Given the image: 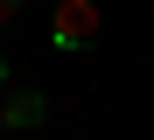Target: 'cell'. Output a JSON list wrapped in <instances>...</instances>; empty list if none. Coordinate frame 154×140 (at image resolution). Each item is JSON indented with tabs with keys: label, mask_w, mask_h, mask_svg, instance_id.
I'll return each instance as SVG.
<instances>
[{
	"label": "cell",
	"mask_w": 154,
	"mask_h": 140,
	"mask_svg": "<svg viewBox=\"0 0 154 140\" xmlns=\"http://www.w3.org/2000/svg\"><path fill=\"white\" fill-rule=\"evenodd\" d=\"M49 42L63 56L98 42V0H56V21H49Z\"/></svg>",
	"instance_id": "obj_1"
},
{
	"label": "cell",
	"mask_w": 154,
	"mask_h": 140,
	"mask_svg": "<svg viewBox=\"0 0 154 140\" xmlns=\"http://www.w3.org/2000/svg\"><path fill=\"white\" fill-rule=\"evenodd\" d=\"M42 119H49L42 91H0V133H21V126H42Z\"/></svg>",
	"instance_id": "obj_2"
},
{
	"label": "cell",
	"mask_w": 154,
	"mask_h": 140,
	"mask_svg": "<svg viewBox=\"0 0 154 140\" xmlns=\"http://www.w3.org/2000/svg\"><path fill=\"white\" fill-rule=\"evenodd\" d=\"M21 7H28V0H0V35L14 28V14H21Z\"/></svg>",
	"instance_id": "obj_3"
},
{
	"label": "cell",
	"mask_w": 154,
	"mask_h": 140,
	"mask_svg": "<svg viewBox=\"0 0 154 140\" xmlns=\"http://www.w3.org/2000/svg\"><path fill=\"white\" fill-rule=\"evenodd\" d=\"M7 77H14V70H7V56H0V91H7Z\"/></svg>",
	"instance_id": "obj_4"
},
{
	"label": "cell",
	"mask_w": 154,
	"mask_h": 140,
	"mask_svg": "<svg viewBox=\"0 0 154 140\" xmlns=\"http://www.w3.org/2000/svg\"><path fill=\"white\" fill-rule=\"evenodd\" d=\"M49 7H56V0H49Z\"/></svg>",
	"instance_id": "obj_5"
}]
</instances>
